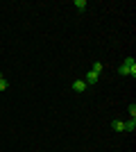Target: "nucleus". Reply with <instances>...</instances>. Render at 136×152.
Here are the masks:
<instances>
[{"label": "nucleus", "instance_id": "obj_1", "mask_svg": "<svg viewBox=\"0 0 136 152\" xmlns=\"http://www.w3.org/2000/svg\"><path fill=\"white\" fill-rule=\"evenodd\" d=\"M118 73H120V75H129L132 80H134V77H136V59L127 57L120 66H118Z\"/></svg>", "mask_w": 136, "mask_h": 152}, {"label": "nucleus", "instance_id": "obj_2", "mask_svg": "<svg viewBox=\"0 0 136 152\" xmlns=\"http://www.w3.org/2000/svg\"><path fill=\"white\" fill-rule=\"evenodd\" d=\"M97 80H100V75H97V73H93V70H89V73H86V77H84L86 86H93V84H95Z\"/></svg>", "mask_w": 136, "mask_h": 152}, {"label": "nucleus", "instance_id": "obj_3", "mask_svg": "<svg viewBox=\"0 0 136 152\" xmlns=\"http://www.w3.org/2000/svg\"><path fill=\"white\" fill-rule=\"evenodd\" d=\"M73 91H75V93L86 91V82H84V80H75V82H73Z\"/></svg>", "mask_w": 136, "mask_h": 152}, {"label": "nucleus", "instance_id": "obj_4", "mask_svg": "<svg viewBox=\"0 0 136 152\" xmlns=\"http://www.w3.org/2000/svg\"><path fill=\"white\" fill-rule=\"evenodd\" d=\"M125 132H129V134L136 132V118H129V121L125 123Z\"/></svg>", "mask_w": 136, "mask_h": 152}, {"label": "nucleus", "instance_id": "obj_5", "mask_svg": "<svg viewBox=\"0 0 136 152\" xmlns=\"http://www.w3.org/2000/svg\"><path fill=\"white\" fill-rule=\"evenodd\" d=\"M111 127H113L116 132H125V123L123 121H113V123H111Z\"/></svg>", "mask_w": 136, "mask_h": 152}, {"label": "nucleus", "instance_id": "obj_6", "mask_svg": "<svg viewBox=\"0 0 136 152\" xmlns=\"http://www.w3.org/2000/svg\"><path fill=\"white\" fill-rule=\"evenodd\" d=\"M73 5L77 7V12H84V9H86V5H89V2H86V0H75Z\"/></svg>", "mask_w": 136, "mask_h": 152}, {"label": "nucleus", "instance_id": "obj_7", "mask_svg": "<svg viewBox=\"0 0 136 152\" xmlns=\"http://www.w3.org/2000/svg\"><path fill=\"white\" fill-rule=\"evenodd\" d=\"M91 70L100 75V73H102V70H104V64H102V61H95V64H93V68H91Z\"/></svg>", "mask_w": 136, "mask_h": 152}, {"label": "nucleus", "instance_id": "obj_8", "mask_svg": "<svg viewBox=\"0 0 136 152\" xmlns=\"http://www.w3.org/2000/svg\"><path fill=\"white\" fill-rule=\"evenodd\" d=\"M9 89V82H7L5 77H0V91H7Z\"/></svg>", "mask_w": 136, "mask_h": 152}, {"label": "nucleus", "instance_id": "obj_9", "mask_svg": "<svg viewBox=\"0 0 136 152\" xmlns=\"http://www.w3.org/2000/svg\"><path fill=\"white\" fill-rule=\"evenodd\" d=\"M129 116H132V118H136V104H134V102L129 104Z\"/></svg>", "mask_w": 136, "mask_h": 152}]
</instances>
